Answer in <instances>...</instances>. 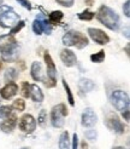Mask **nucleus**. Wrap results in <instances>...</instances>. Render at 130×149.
Segmentation results:
<instances>
[{
    "label": "nucleus",
    "instance_id": "f257e3e1",
    "mask_svg": "<svg viewBox=\"0 0 130 149\" xmlns=\"http://www.w3.org/2000/svg\"><path fill=\"white\" fill-rule=\"evenodd\" d=\"M96 17L100 21L101 24H104L106 28L111 29V31L116 32L119 29V23H120L119 16L111 7L105 6V5L100 6L98 10V13H96Z\"/></svg>",
    "mask_w": 130,
    "mask_h": 149
},
{
    "label": "nucleus",
    "instance_id": "f03ea898",
    "mask_svg": "<svg viewBox=\"0 0 130 149\" xmlns=\"http://www.w3.org/2000/svg\"><path fill=\"white\" fill-rule=\"evenodd\" d=\"M63 44L65 46H76L77 49H84L88 45V38L86 35H83L79 32L70 31L63 36L62 39Z\"/></svg>",
    "mask_w": 130,
    "mask_h": 149
},
{
    "label": "nucleus",
    "instance_id": "7ed1b4c3",
    "mask_svg": "<svg viewBox=\"0 0 130 149\" xmlns=\"http://www.w3.org/2000/svg\"><path fill=\"white\" fill-rule=\"evenodd\" d=\"M18 49V42L13 35H0V52L3 54L4 58L9 57L14 54Z\"/></svg>",
    "mask_w": 130,
    "mask_h": 149
},
{
    "label": "nucleus",
    "instance_id": "20e7f679",
    "mask_svg": "<svg viewBox=\"0 0 130 149\" xmlns=\"http://www.w3.org/2000/svg\"><path fill=\"white\" fill-rule=\"evenodd\" d=\"M69 114V111L65 107L64 103H60L58 106L52 108V113H51V123H52L53 127L60 129L64 126V118Z\"/></svg>",
    "mask_w": 130,
    "mask_h": 149
},
{
    "label": "nucleus",
    "instance_id": "39448f33",
    "mask_svg": "<svg viewBox=\"0 0 130 149\" xmlns=\"http://www.w3.org/2000/svg\"><path fill=\"white\" fill-rule=\"evenodd\" d=\"M111 102L113 104V107L119 110V111H124L129 109V95L125 91L122 90H116L111 95Z\"/></svg>",
    "mask_w": 130,
    "mask_h": 149
},
{
    "label": "nucleus",
    "instance_id": "423d86ee",
    "mask_svg": "<svg viewBox=\"0 0 130 149\" xmlns=\"http://www.w3.org/2000/svg\"><path fill=\"white\" fill-rule=\"evenodd\" d=\"M33 31L35 34L41 35V34H51L52 33V24L45 18V16L39 15L36 19L33 22Z\"/></svg>",
    "mask_w": 130,
    "mask_h": 149
},
{
    "label": "nucleus",
    "instance_id": "0eeeda50",
    "mask_svg": "<svg viewBox=\"0 0 130 149\" xmlns=\"http://www.w3.org/2000/svg\"><path fill=\"white\" fill-rule=\"evenodd\" d=\"M19 129L22 132L30 135L36 129V120L31 114H24L19 119Z\"/></svg>",
    "mask_w": 130,
    "mask_h": 149
},
{
    "label": "nucleus",
    "instance_id": "6e6552de",
    "mask_svg": "<svg viewBox=\"0 0 130 149\" xmlns=\"http://www.w3.org/2000/svg\"><path fill=\"white\" fill-rule=\"evenodd\" d=\"M19 21V16L13 10H10L0 16V26L3 28H12Z\"/></svg>",
    "mask_w": 130,
    "mask_h": 149
},
{
    "label": "nucleus",
    "instance_id": "1a4fd4ad",
    "mask_svg": "<svg viewBox=\"0 0 130 149\" xmlns=\"http://www.w3.org/2000/svg\"><path fill=\"white\" fill-rule=\"evenodd\" d=\"M31 77H33V79L35 80V81H42L43 84H45L47 87H53V86H55L54 84H52V83H49V80L48 79H46L45 77L42 75V64H41V62H33V64H31Z\"/></svg>",
    "mask_w": 130,
    "mask_h": 149
},
{
    "label": "nucleus",
    "instance_id": "9d476101",
    "mask_svg": "<svg viewBox=\"0 0 130 149\" xmlns=\"http://www.w3.org/2000/svg\"><path fill=\"white\" fill-rule=\"evenodd\" d=\"M88 34L99 45H106V44L110 42V36L99 28H88Z\"/></svg>",
    "mask_w": 130,
    "mask_h": 149
},
{
    "label": "nucleus",
    "instance_id": "9b49d317",
    "mask_svg": "<svg viewBox=\"0 0 130 149\" xmlns=\"http://www.w3.org/2000/svg\"><path fill=\"white\" fill-rule=\"evenodd\" d=\"M45 62H46V67H47V79L51 81L52 84H57V68L55 64L53 62L52 57L48 52H45Z\"/></svg>",
    "mask_w": 130,
    "mask_h": 149
},
{
    "label": "nucleus",
    "instance_id": "f8f14e48",
    "mask_svg": "<svg viewBox=\"0 0 130 149\" xmlns=\"http://www.w3.org/2000/svg\"><path fill=\"white\" fill-rule=\"evenodd\" d=\"M98 123V116L95 111L90 108H87L82 114V126L84 127H93Z\"/></svg>",
    "mask_w": 130,
    "mask_h": 149
},
{
    "label": "nucleus",
    "instance_id": "ddd939ff",
    "mask_svg": "<svg viewBox=\"0 0 130 149\" xmlns=\"http://www.w3.org/2000/svg\"><path fill=\"white\" fill-rule=\"evenodd\" d=\"M60 59L66 67H74L77 63L76 55L69 49H63L60 51Z\"/></svg>",
    "mask_w": 130,
    "mask_h": 149
},
{
    "label": "nucleus",
    "instance_id": "4468645a",
    "mask_svg": "<svg viewBox=\"0 0 130 149\" xmlns=\"http://www.w3.org/2000/svg\"><path fill=\"white\" fill-rule=\"evenodd\" d=\"M106 125H107L112 131H114L116 133H118V135H122V133H124V131H125L124 124H123L117 116H113V115L110 116V118L107 119Z\"/></svg>",
    "mask_w": 130,
    "mask_h": 149
},
{
    "label": "nucleus",
    "instance_id": "2eb2a0df",
    "mask_svg": "<svg viewBox=\"0 0 130 149\" xmlns=\"http://www.w3.org/2000/svg\"><path fill=\"white\" fill-rule=\"evenodd\" d=\"M18 92V85L16 83H9L6 86H4L0 91V95L4 100H10L13 96H16Z\"/></svg>",
    "mask_w": 130,
    "mask_h": 149
},
{
    "label": "nucleus",
    "instance_id": "dca6fc26",
    "mask_svg": "<svg viewBox=\"0 0 130 149\" xmlns=\"http://www.w3.org/2000/svg\"><path fill=\"white\" fill-rule=\"evenodd\" d=\"M16 126H17V118L14 115H12L10 118L5 119V120L0 124V130L5 133H11L14 129H16Z\"/></svg>",
    "mask_w": 130,
    "mask_h": 149
},
{
    "label": "nucleus",
    "instance_id": "f3484780",
    "mask_svg": "<svg viewBox=\"0 0 130 149\" xmlns=\"http://www.w3.org/2000/svg\"><path fill=\"white\" fill-rule=\"evenodd\" d=\"M78 88H79V91L87 93V92H90L95 88V84H94V81H92L90 79L82 78L78 81Z\"/></svg>",
    "mask_w": 130,
    "mask_h": 149
},
{
    "label": "nucleus",
    "instance_id": "a211bd4d",
    "mask_svg": "<svg viewBox=\"0 0 130 149\" xmlns=\"http://www.w3.org/2000/svg\"><path fill=\"white\" fill-rule=\"evenodd\" d=\"M30 98L34 102L41 103L43 101V93L41 91V88L38 85H31V92H30Z\"/></svg>",
    "mask_w": 130,
    "mask_h": 149
},
{
    "label": "nucleus",
    "instance_id": "6ab92c4d",
    "mask_svg": "<svg viewBox=\"0 0 130 149\" xmlns=\"http://www.w3.org/2000/svg\"><path fill=\"white\" fill-rule=\"evenodd\" d=\"M59 149H70L71 143H70V137H69V132L64 131L62 135L59 136V142H58Z\"/></svg>",
    "mask_w": 130,
    "mask_h": 149
},
{
    "label": "nucleus",
    "instance_id": "aec40b11",
    "mask_svg": "<svg viewBox=\"0 0 130 149\" xmlns=\"http://www.w3.org/2000/svg\"><path fill=\"white\" fill-rule=\"evenodd\" d=\"M63 17H64V15L62 11H53L48 15V22L51 24H59Z\"/></svg>",
    "mask_w": 130,
    "mask_h": 149
},
{
    "label": "nucleus",
    "instance_id": "412c9836",
    "mask_svg": "<svg viewBox=\"0 0 130 149\" xmlns=\"http://www.w3.org/2000/svg\"><path fill=\"white\" fill-rule=\"evenodd\" d=\"M104 59H105V51L104 50H100L99 52H96V54L90 55V61L93 63H101V62H104Z\"/></svg>",
    "mask_w": 130,
    "mask_h": 149
},
{
    "label": "nucleus",
    "instance_id": "4be33fe9",
    "mask_svg": "<svg viewBox=\"0 0 130 149\" xmlns=\"http://www.w3.org/2000/svg\"><path fill=\"white\" fill-rule=\"evenodd\" d=\"M62 81H63V86H64V88H65V91H66L68 101H69V103H70V106L74 107V106H75V100H74V96H72V92H71V90H70V86H69V84L66 83V80H65V79H63Z\"/></svg>",
    "mask_w": 130,
    "mask_h": 149
},
{
    "label": "nucleus",
    "instance_id": "5701e85b",
    "mask_svg": "<svg viewBox=\"0 0 130 149\" xmlns=\"http://www.w3.org/2000/svg\"><path fill=\"white\" fill-rule=\"evenodd\" d=\"M17 77H18V72L14 68H9L5 72V75H4V78H5V80L7 81V83H9V81L12 83V80H14Z\"/></svg>",
    "mask_w": 130,
    "mask_h": 149
},
{
    "label": "nucleus",
    "instance_id": "b1692460",
    "mask_svg": "<svg viewBox=\"0 0 130 149\" xmlns=\"http://www.w3.org/2000/svg\"><path fill=\"white\" fill-rule=\"evenodd\" d=\"M12 115V107L11 106H3L0 107V119H7Z\"/></svg>",
    "mask_w": 130,
    "mask_h": 149
},
{
    "label": "nucleus",
    "instance_id": "393cba45",
    "mask_svg": "<svg viewBox=\"0 0 130 149\" xmlns=\"http://www.w3.org/2000/svg\"><path fill=\"white\" fill-rule=\"evenodd\" d=\"M77 17H78V19H81V21H92L94 17H95V13L92 12V11L86 10V11L79 12L77 15Z\"/></svg>",
    "mask_w": 130,
    "mask_h": 149
},
{
    "label": "nucleus",
    "instance_id": "a878e982",
    "mask_svg": "<svg viewBox=\"0 0 130 149\" xmlns=\"http://www.w3.org/2000/svg\"><path fill=\"white\" fill-rule=\"evenodd\" d=\"M13 109H16L18 111H23L25 109V102L22 100V98H17V100H14L13 103H12V106H11Z\"/></svg>",
    "mask_w": 130,
    "mask_h": 149
},
{
    "label": "nucleus",
    "instance_id": "bb28decb",
    "mask_svg": "<svg viewBox=\"0 0 130 149\" xmlns=\"http://www.w3.org/2000/svg\"><path fill=\"white\" fill-rule=\"evenodd\" d=\"M30 92H31V85L24 81L23 84H22V95H23V97L25 98H29L30 97Z\"/></svg>",
    "mask_w": 130,
    "mask_h": 149
},
{
    "label": "nucleus",
    "instance_id": "cd10ccee",
    "mask_svg": "<svg viewBox=\"0 0 130 149\" xmlns=\"http://www.w3.org/2000/svg\"><path fill=\"white\" fill-rule=\"evenodd\" d=\"M46 123H47V111L45 109H42L39 114V118H38V124L41 126V127H45Z\"/></svg>",
    "mask_w": 130,
    "mask_h": 149
},
{
    "label": "nucleus",
    "instance_id": "c85d7f7f",
    "mask_svg": "<svg viewBox=\"0 0 130 149\" xmlns=\"http://www.w3.org/2000/svg\"><path fill=\"white\" fill-rule=\"evenodd\" d=\"M24 26H25V22H24V21H18V23L11 28V31H10V35H14V34L19 33V32L22 31V29L24 28Z\"/></svg>",
    "mask_w": 130,
    "mask_h": 149
},
{
    "label": "nucleus",
    "instance_id": "c756f323",
    "mask_svg": "<svg viewBox=\"0 0 130 149\" xmlns=\"http://www.w3.org/2000/svg\"><path fill=\"white\" fill-rule=\"evenodd\" d=\"M86 137L87 139H89V141H95L96 137H98V132L96 130H88V131H86Z\"/></svg>",
    "mask_w": 130,
    "mask_h": 149
},
{
    "label": "nucleus",
    "instance_id": "7c9ffc66",
    "mask_svg": "<svg viewBox=\"0 0 130 149\" xmlns=\"http://www.w3.org/2000/svg\"><path fill=\"white\" fill-rule=\"evenodd\" d=\"M123 11H124V15L125 17H130V0H127V1L124 3V5H123Z\"/></svg>",
    "mask_w": 130,
    "mask_h": 149
},
{
    "label": "nucleus",
    "instance_id": "2f4dec72",
    "mask_svg": "<svg viewBox=\"0 0 130 149\" xmlns=\"http://www.w3.org/2000/svg\"><path fill=\"white\" fill-rule=\"evenodd\" d=\"M55 1L59 5L65 6V7H71L74 5V0H55Z\"/></svg>",
    "mask_w": 130,
    "mask_h": 149
},
{
    "label": "nucleus",
    "instance_id": "473e14b6",
    "mask_svg": "<svg viewBox=\"0 0 130 149\" xmlns=\"http://www.w3.org/2000/svg\"><path fill=\"white\" fill-rule=\"evenodd\" d=\"M17 1H18V4H21L22 6L25 7V9H27V10H29V11H30V10L33 9L31 3H29L28 0H17Z\"/></svg>",
    "mask_w": 130,
    "mask_h": 149
},
{
    "label": "nucleus",
    "instance_id": "72a5a7b5",
    "mask_svg": "<svg viewBox=\"0 0 130 149\" xmlns=\"http://www.w3.org/2000/svg\"><path fill=\"white\" fill-rule=\"evenodd\" d=\"M72 143H71V149H78V136L76 133L72 135Z\"/></svg>",
    "mask_w": 130,
    "mask_h": 149
},
{
    "label": "nucleus",
    "instance_id": "f704fd0d",
    "mask_svg": "<svg viewBox=\"0 0 130 149\" xmlns=\"http://www.w3.org/2000/svg\"><path fill=\"white\" fill-rule=\"evenodd\" d=\"M12 10V7L11 6H7V5H0V16H1L3 13L7 12V11H10Z\"/></svg>",
    "mask_w": 130,
    "mask_h": 149
},
{
    "label": "nucleus",
    "instance_id": "c9c22d12",
    "mask_svg": "<svg viewBox=\"0 0 130 149\" xmlns=\"http://www.w3.org/2000/svg\"><path fill=\"white\" fill-rule=\"evenodd\" d=\"M122 113H123V118H124L127 121H129V109H128V110H124V111H122Z\"/></svg>",
    "mask_w": 130,
    "mask_h": 149
},
{
    "label": "nucleus",
    "instance_id": "e433bc0d",
    "mask_svg": "<svg viewBox=\"0 0 130 149\" xmlns=\"http://www.w3.org/2000/svg\"><path fill=\"white\" fill-rule=\"evenodd\" d=\"M123 34L125 35V38H127V39H129V38H130V35H129V27H127V28H125V31H123Z\"/></svg>",
    "mask_w": 130,
    "mask_h": 149
},
{
    "label": "nucleus",
    "instance_id": "4c0bfd02",
    "mask_svg": "<svg viewBox=\"0 0 130 149\" xmlns=\"http://www.w3.org/2000/svg\"><path fill=\"white\" fill-rule=\"evenodd\" d=\"M82 149H88V146H87L86 142H82Z\"/></svg>",
    "mask_w": 130,
    "mask_h": 149
},
{
    "label": "nucleus",
    "instance_id": "58836bf2",
    "mask_svg": "<svg viewBox=\"0 0 130 149\" xmlns=\"http://www.w3.org/2000/svg\"><path fill=\"white\" fill-rule=\"evenodd\" d=\"M86 4H88L89 6H90V5H93V0H87V1H86Z\"/></svg>",
    "mask_w": 130,
    "mask_h": 149
},
{
    "label": "nucleus",
    "instance_id": "ea45409f",
    "mask_svg": "<svg viewBox=\"0 0 130 149\" xmlns=\"http://www.w3.org/2000/svg\"><path fill=\"white\" fill-rule=\"evenodd\" d=\"M125 52H127V55L129 56V44H128V45L125 46Z\"/></svg>",
    "mask_w": 130,
    "mask_h": 149
},
{
    "label": "nucleus",
    "instance_id": "a19ab883",
    "mask_svg": "<svg viewBox=\"0 0 130 149\" xmlns=\"http://www.w3.org/2000/svg\"><path fill=\"white\" fill-rule=\"evenodd\" d=\"M113 149H125V148L124 147H114Z\"/></svg>",
    "mask_w": 130,
    "mask_h": 149
},
{
    "label": "nucleus",
    "instance_id": "79ce46f5",
    "mask_svg": "<svg viewBox=\"0 0 130 149\" xmlns=\"http://www.w3.org/2000/svg\"><path fill=\"white\" fill-rule=\"evenodd\" d=\"M3 69V61H0V70Z\"/></svg>",
    "mask_w": 130,
    "mask_h": 149
},
{
    "label": "nucleus",
    "instance_id": "37998d69",
    "mask_svg": "<svg viewBox=\"0 0 130 149\" xmlns=\"http://www.w3.org/2000/svg\"><path fill=\"white\" fill-rule=\"evenodd\" d=\"M21 149H30V148H27V147H23V148H21Z\"/></svg>",
    "mask_w": 130,
    "mask_h": 149
},
{
    "label": "nucleus",
    "instance_id": "c03bdc74",
    "mask_svg": "<svg viewBox=\"0 0 130 149\" xmlns=\"http://www.w3.org/2000/svg\"><path fill=\"white\" fill-rule=\"evenodd\" d=\"M3 1H4V0H0V5H3Z\"/></svg>",
    "mask_w": 130,
    "mask_h": 149
}]
</instances>
